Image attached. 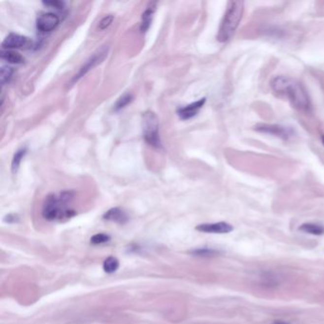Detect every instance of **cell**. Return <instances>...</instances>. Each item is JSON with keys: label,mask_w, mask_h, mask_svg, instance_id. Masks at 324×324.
Wrapping results in <instances>:
<instances>
[{"label": "cell", "mask_w": 324, "mask_h": 324, "mask_svg": "<svg viewBox=\"0 0 324 324\" xmlns=\"http://www.w3.org/2000/svg\"><path fill=\"white\" fill-rule=\"evenodd\" d=\"M273 91L284 95L297 109H307L310 106L309 98L304 88L298 82L286 76H277L271 82Z\"/></svg>", "instance_id": "obj_1"}, {"label": "cell", "mask_w": 324, "mask_h": 324, "mask_svg": "<svg viewBox=\"0 0 324 324\" xmlns=\"http://www.w3.org/2000/svg\"><path fill=\"white\" fill-rule=\"evenodd\" d=\"M243 10H244V2L238 1H230L227 5V12L224 15L223 21L219 29V32L217 34V39L220 42H227L231 39L235 31L239 26L242 17H243Z\"/></svg>", "instance_id": "obj_2"}, {"label": "cell", "mask_w": 324, "mask_h": 324, "mask_svg": "<svg viewBox=\"0 0 324 324\" xmlns=\"http://www.w3.org/2000/svg\"><path fill=\"white\" fill-rule=\"evenodd\" d=\"M73 193L70 191H64L59 195H48L43 203L42 215L49 221L70 217L73 212L67 208V204L71 201Z\"/></svg>", "instance_id": "obj_3"}, {"label": "cell", "mask_w": 324, "mask_h": 324, "mask_svg": "<svg viewBox=\"0 0 324 324\" xmlns=\"http://www.w3.org/2000/svg\"><path fill=\"white\" fill-rule=\"evenodd\" d=\"M142 128L145 141L153 148H161V138L159 135V120L157 115L147 110L142 115Z\"/></svg>", "instance_id": "obj_4"}, {"label": "cell", "mask_w": 324, "mask_h": 324, "mask_svg": "<svg viewBox=\"0 0 324 324\" xmlns=\"http://www.w3.org/2000/svg\"><path fill=\"white\" fill-rule=\"evenodd\" d=\"M108 47L107 46H103L102 48H100L96 53L93 54V56H91L86 61V63L79 69V71L73 76L71 83L74 84V83L79 81L82 77L85 76L91 69H93L97 65L101 64L105 60V58L108 56Z\"/></svg>", "instance_id": "obj_5"}, {"label": "cell", "mask_w": 324, "mask_h": 324, "mask_svg": "<svg viewBox=\"0 0 324 324\" xmlns=\"http://www.w3.org/2000/svg\"><path fill=\"white\" fill-rule=\"evenodd\" d=\"M60 23V18L54 13L41 14L36 19V28L41 32H50Z\"/></svg>", "instance_id": "obj_6"}, {"label": "cell", "mask_w": 324, "mask_h": 324, "mask_svg": "<svg viewBox=\"0 0 324 324\" xmlns=\"http://www.w3.org/2000/svg\"><path fill=\"white\" fill-rule=\"evenodd\" d=\"M196 229L203 233L211 234H227L233 230V227L228 223L220 222L214 224H202L196 227Z\"/></svg>", "instance_id": "obj_7"}, {"label": "cell", "mask_w": 324, "mask_h": 324, "mask_svg": "<svg viewBox=\"0 0 324 324\" xmlns=\"http://www.w3.org/2000/svg\"><path fill=\"white\" fill-rule=\"evenodd\" d=\"M29 38L26 36L20 35L18 33H9L4 41L2 42V49L12 50V49H20L29 44Z\"/></svg>", "instance_id": "obj_8"}, {"label": "cell", "mask_w": 324, "mask_h": 324, "mask_svg": "<svg viewBox=\"0 0 324 324\" xmlns=\"http://www.w3.org/2000/svg\"><path fill=\"white\" fill-rule=\"evenodd\" d=\"M205 102H206V99L202 98L192 104H189L184 108H179L177 113L182 120H189L190 118L194 117L199 112V110L203 108Z\"/></svg>", "instance_id": "obj_9"}, {"label": "cell", "mask_w": 324, "mask_h": 324, "mask_svg": "<svg viewBox=\"0 0 324 324\" xmlns=\"http://www.w3.org/2000/svg\"><path fill=\"white\" fill-rule=\"evenodd\" d=\"M256 130L263 133L279 136L283 139H287L290 135V131L288 130L276 125H258L256 127Z\"/></svg>", "instance_id": "obj_10"}, {"label": "cell", "mask_w": 324, "mask_h": 324, "mask_svg": "<svg viewBox=\"0 0 324 324\" xmlns=\"http://www.w3.org/2000/svg\"><path fill=\"white\" fill-rule=\"evenodd\" d=\"M155 10H156V2H150L149 6L147 7L146 11L142 14V22H141V28H140L142 32H148V30L151 25Z\"/></svg>", "instance_id": "obj_11"}, {"label": "cell", "mask_w": 324, "mask_h": 324, "mask_svg": "<svg viewBox=\"0 0 324 324\" xmlns=\"http://www.w3.org/2000/svg\"><path fill=\"white\" fill-rule=\"evenodd\" d=\"M103 218L105 220L118 223V224H125L129 219L128 214L120 207H114V208L109 209L108 212L105 213Z\"/></svg>", "instance_id": "obj_12"}, {"label": "cell", "mask_w": 324, "mask_h": 324, "mask_svg": "<svg viewBox=\"0 0 324 324\" xmlns=\"http://www.w3.org/2000/svg\"><path fill=\"white\" fill-rule=\"evenodd\" d=\"M0 58L10 64H23L25 59L24 57L16 52H13L10 50L2 49L0 52Z\"/></svg>", "instance_id": "obj_13"}, {"label": "cell", "mask_w": 324, "mask_h": 324, "mask_svg": "<svg viewBox=\"0 0 324 324\" xmlns=\"http://www.w3.org/2000/svg\"><path fill=\"white\" fill-rule=\"evenodd\" d=\"M27 152L28 149L26 147L20 148V149L16 150V152L14 153V157H13V160H12V171H13V173H16L18 171L21 161L23 160V158L25 157Z\"/></svg>", "instance_id": "obj_14"}, {"label": "cell", "mask_w": 324, "mask_h": 324, "mask_svg": "<svg viewBox=\"0 0 324 324\" xmlns=\"http://www.w3.org/2000/svg\"><path fill=\"white\" fill-rule=\"evenodd\" d=\"M299 230H301L305 233H309L312 235H317V236L323 235L324 233V227L320 225H317V224H303L299 227Z\"/></svg>", "instance_id": "obj_15"}, {"label": "cell", "mask_w": 324, "mask_h": 324, "mask_svg": "<svg viewBox=\"0 0 324 324\" xmlns=\"http://www.w3.org/2000/svg\"><path fill=\"white\" fill-rule=\"evenodd\" d=\"M14 74V68L10 66H2L0 69V81L1 85L5 86L11 81Z\"/></svg>", "instance_id": "obj_16"}, {"label": "cell", "mask_w": 324, "mask_h": 324, "mask_svg": "<svg viewBox=\"0 0 324 324\" xmlns=\"http://www.w3.org/2000/svg\"><path fill=\"white\" fill-rule=\"evenodd\" d=\"M132 100H133V96L130 94H125V95H122L113 107L114 111H119L123 108H126L129 104H130L132 102Z\"/></svg>", "instance_id": "obj_17"}, {"label": "cell", "mask_w": 324, "mask_h": 324, "mask_svg": "<svg viewBox=\"0 0 324 324\" xmlns=\"http://www.w3.org/2000/svg\"><path fill=\"white\" fill-rule=\"evenodd\" d=\"M118 267H119V260L114 257H108L103 264L104 271L108 274L115 272L118 269Z\"/></svg>", "instance_id": "obj_18"}, {"label": "cell", "mask_w": 324, "mask_h": 324, "mask_svg": "<svg viewBox=\"0 0 324 324\" xmlns=\"http://www.w3.org/2000/svg\"><path fill=\"white\" fill-rule=\"evenodd\" d=\"M113 20H114V16H113L112 14H108V15L104 16V17L101 19V21L99 22L98 29H99L100 31H104V30L108 29V28L111 25V23L113 22Z\"/></svg>", "instance_id": "obj_19"}, {"label": "cell", "mask_w": 324, "mask_h": 324, "mask_svg": "<svg viewBox=\"0 0 324 324\" xmlns=\"http://www.w3.org/2000/svg\"><path fill=\"white\" fill-rule=\"evenodd\" d=\"M110 237L108 235H106V234H96L95 236L92 237L91 239V242L95 244H100V243H107L109 241Z\"/></svg>", "instance_id": "obj_20"}, {"label": "cell", "mask_w": 324, "mask_h": 324, "mask_svg": "<svg viewBox=\"0 0 324 324\" xmlns=\"http://www.w3.org/2000/svg\"><path fill=\"white\" fill-rule=\"evenodd\" d=\"M45 6H48L50 8H54V9H63L65 3L63 1H59V0H51V1H43L42 2Z\"/></svg>", "instance_id": "obj_21"}, {"label": "cell", "mask_w": 324, "mask_h": 324, "mask_svg": "<svg viewBox=\"0 0 324 324\" xmlns=\"http://www.w3.org/2000/svg\"><path fill=\"white\" fill-rule=\"evenodd\" d=\"M193 253L199 256H211V255H215L217 252L211 249H199V250H195Z\"/></svg>", "instance_id": "obj_22"}, {"label": "cell", "mask_w": 324, "mask_h": 324, "mask_svg": "<svg viewBox=\"0 0 324 324\" xmlns=\"http://www.w3.org/2000/svg\"><path fill=\"white\" fill-rule=\"evenodd\" d=\"M276 324H287L286 323H281V322H277V323H275Z\"/></svg>", "instance_id": "obj_23"}, {"label": "cell", "mask_w": 324, "mask_h": 324, "mask_svg": "<svg viewBox=\"0 0 324 324\" xmlns=\"http://www.w3.org/2000/svg\"><path fill=\"white\" fill-rule=\"evenodd\" d=\"M322 142H323V144H324V135L322 136Z\"/></svg>", "instance_id": "obj_24"}]
</instances>
